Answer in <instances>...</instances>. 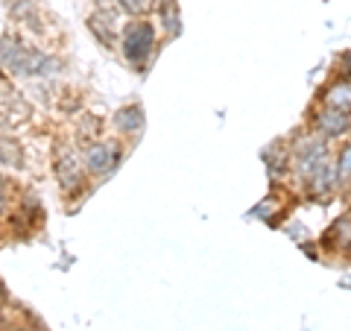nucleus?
I'll use <instances>...</instances> for the list:
<instances>
[{
	"label": "nucleus",
	"instance_id": "9",
	"mask_svg": "<svg viewBox=\"0 0 351 331\" xmlns=\"http://www.w3.org/2000/svg\"><path fill=\"white\" fill-rule=\"evenodd\" d=\"M348 244H351V212H346L339 220H334L331 229L322 235V247L328 252H346Z\"/></svg>",
	"mask_w": 351,
	"mask_h": 331
},
{
	"label": "nucleus",
	"instance_id": "7",
	"mask_svg": "<svg viewBox=\"0 0 351 331\" xmlns=\"http://www.w3.org/2000/svg\"><path fill=\"white\" fill-rule=\"evenodd\" d=\"M88 30H91L97 41L106 44V47H114L120 41L117 38V18H114V12H106V9H97V12L88 18Z\"/></svg>",
	"mask_w": 351,
	"mask_h": 331
},
{
	"label": "nucleus",
	"instance_id": "13",
	"mask_svg": "<svg viewBox=\"0 0 351 331\" xmlns=\"http://www.w3.org/2000/svg\"><path fill=\"white\" fill-rule=\"evenodd\" d=\"M156 12H158V24L164 27L167 36H179L182 32V15L176 0H156Z\"/></svg>",
	"mask_w": 351,
	"mask_h": 331
},
{
	"label": "nucleus",
	"instance_id": "3",
	"mask_svg": "<svg viewBox=\"0 0 351 331\" xmlns=\"http://www.w3.org/2000/svg\"><path fill=\"white\" fill-rule=\"evenodd\" d=\"M80 152H82L85 173L94 176V179H108L123 164V144L114 138H97L91 144H85Z\"/></svg>",
	"mask_w": 351,
	"mask_h": 331
},
{
	"label": "nucleus",
	"instance_id": "12",
	"mask_svg": "<svg viewBox=\"0 0 351 331\" xmlns=\"http://www.w3.org/2000/svg\"><path fill=\"white\" fill-rule=\"evenodd\" d=\"M0 168H6V170L24 168V147L12 135H6V132H0Z\"/></svg>",
	"mask_w": 351,
	"mask_h": 331
},
{
	"label": "nucleus",
	"instance_id": "1",
	"mask_svg": "<svg viewBox=\"0 0 351 331\" xmlns=\"http://www.w3.org/2000/svg\"><path fill=\"white\" fill-rule=\"evenodd\" d=\"M158 30L149 18H132L120 30V53L138 73H147V62L156 56Z\"/></svg>",
	"mask_w": 351,
	"mask_h": 331
},
{
	"label": "nucleus",
	"instance_id": "16",
	"mask_svg": "<svg viewBox=\"0 0 351 331\" xmlns=\"http://www.w3.org/2000/svg\"><path fill=\"white\" fill-rule=\"evenodd\" d=\"M117 6L132 18H144L149 9L156 6V0H117Z\"/></svg>",
	"mask_w": 351,
	"mask_h": 331
},
{
	"label": "nucleus",
	"instance_id": "11",
	"mask_svg": "<svg viewBox=\"0 0 351 331\" xmlns=\"http://www.w3.org/2000/svg\"><path fill=\"white\" fill-rule=\"evenodd\" d=\"M6 9L18 24H24L27 30H41V15H38V3L36 0H6Z\"/></svg>",
	"mask_w": 351,
	"mask_h": 331
},
{
	"label": "nucleus",
	"instance_id": "17",
	"mask_svg": "<svg viewBox=\"0 0 351 331\" xmlns=\"http://www.w3.org/2000/svg\"><path fill=\"white\" fill-rule=\"evenodd\" d=\"M337 68H339V80L351 82V53H343V56L337 59Z\"/></svg>",
	"mask_w": 351,
	"mask_h": 331
},
{
	"label": "nucleus",
	"instance_id": "2",
	"mask_svg": "<svg viewBox=\"0 0 351 331\" xmlns=\"http://www.w3.org/2000/svg\"><path fill=\"white\" fill-rule=\"evenodd\" d=\"M53 176H56L59 187L68 196L82 194L85 187V164H82V152L76 150L71 141H59L53 150Z\"/></svg>",
	"mask_w": 351,
	"mask_h": 331
},
{
	"label": "nucleus",
	"instance_id": "14",
	"mask_svg": "<svg viewBox=\"0 0 351 331\" xmlns=\"http://www.w3.org/2000/svg\"><path fill=\"white\" fill-rule=\"evenodd\" d=\"M334 164H337V173H339V185L351 182V138L334 152Z\"/></svg>",
	"mask_w": 351,
	"mask_h": 331
},
{
	"label": "nucleus",
	"instance_id": "18",
	"mask_svg": "<svg viewBox=\"0 0 351 331\" xmlns=\"http://www.w3.org/2000/svg\"><path fill=\"white\" fill-rule=\"evenodd\" d=\"M3 323H6V317H3V311H0V328H3Z\"/></svg>",
	"mask_w": 351,
	"mask_h": 331
},
{
	"label": "nucleus",
	"instance_id": "8",
	"mask_svg": "<svg viewBox=\"0 0 351 331\" xmlns=\"http://www.w3.org/2000/svg\"><path fill=\"white\" fill-rule=\"evenodd\" d=\"M319 103L322 106H331V109H343V112H351V82L346 80H337L334 82H328L319 88Z\"/></svg>",
	"mask_w": 351,
	"mask_h": 331
},
{
	"label": "nucleus",
	"instance_id": "19",
	"mask_svg": "<svg viewBox=\"0 0 351 331\" xmlns=\"http://www.w3.org/2000/svg\"><path fill=\"white\" fill-rule=\"evenodd\" d=\"M346 255H348V258H351V244H348V247H346Z\"/></svg>",
	"mask_w": 351,
	"mask_h": 331
},
{
	"label": "nucleus",
	"instance_id": "4",
	"mask_svg": "<svg viewBox=\"0 0 351 331\" xmlns=\"http://www.w3.org/2000/svg\"><path fill=\"white\" fill-rule=\"evenodd\" d=\"M38 56H41V50L27 44L15 32H6L0 38V68L9 76H36Z\"/></svg>",
	"mask_w": 351,
	"mask_h": 331
},
{
	"label": "nucleus",
	"instance_id": "5",
	"mask_svg": "<svg viewBox=\"0 0 351 331\" xmlns=\"http://www.w3.org/2000/svg\"><path fill=\"white\" fill-rule=\"evenodd\" d=\"M311 129L316 135H322L325 141H337L351 135V112L331 106H319L316 112H311Z\"/></svg>",
	"mask_w": 351,
	"mask_h": 331
},
{
	"label": "nucleus",
	"instance_id": "10",
	"mask_svg": "<svg viewBox=\"0 0 351 331\" xmlns=\"http://www.w3.org/2000/svg\"><path fill=\"white\" fill-rule=\"evenodd\" d=\"M263 161H267L269 179L290 176V144H272L269 150H263Z\"/></svg>",
	"mask_w": 351,
	"mask_h": 331
},
{
	"label": "nucleus",
	"instance_id": "15",
	"mask_svg": "<svg viewBox=\"0 0 351 331\" xmlns=\"http://www.w3.org/2000/svg\"><path fill=\"white\" fill-rule=\"evenodd\" d=\"M12 182L6 176H0V223L12 217Z\"/></svg>",
	"mask_w": 351,
	"mask_h": 331
},
{
	"label": "nucleus",
	"instance_id": "6",
	"mask_svg": "<svg viewBox=\"0 0 351 331\" xmlns=\"http://www.w3.org/2000/svg\"><path fill=\"white\" fill-rule=\"evenodd\" d=\"M144 126H147V112H144V106L132 103V106H123V109H117V112H114V129H117L123 138H129V141L141 138Z\"/></svg>",
	"mask_w": 351,
	"mask_h": 331
}]
</instances>
